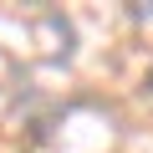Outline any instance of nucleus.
Returning a JSON list of instances; mask_svg holds the SVG:
<instances>
[{
	"label": "nucleus",
	"mask_w": 153,
	"mask_h": 153,
	"mask_svg": "<svg viewBox=\"0 0 153 153\" xmlns=\"http://www.w3.org/2000/svg\"><path fill=\"white\" fill-rule=\"evenodd\" d=\"M138 16H153V5H138Z\"/></svg>",
	"instance_id": "1"
},
{
	"label": "nucleus",
	"mask_w": 153,
	"mask_h": 153,
	"mask_svg": "<svg viewBox=\"0 0 153 153\" xmlns=\"http://www.w3.org/2000/svg\"><path fill=\"white\" fill-rule=\"evenodd\" d=\"M148 92H153V71H148Z\"/></svg>",
	"instance_id": "2"
}]
</instances>
